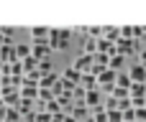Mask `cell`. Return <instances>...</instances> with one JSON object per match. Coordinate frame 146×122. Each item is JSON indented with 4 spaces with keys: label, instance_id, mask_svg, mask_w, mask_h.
<instances>
[{
    "label": "cell",
    "instance_id": "cell-17",
    "mask_svg": "<svg viewBox=\"0 0 146 122\" xmlns=\"http://www.w3.org/2000/svg\"><path fill=\"white\" fill-rule=\"evenodd\" d=\"M28 56H31V43H15V59L23 61Z\"/></svg>",
    "mask_w": 146,
    "mask_h": 122
},
{
    "label": "cell",
    "instance_id": "cell-8",
    "mask_svg": "<svg viewBox=\"0 0 146 122\" xmlns=\"http://www.w3.org/2000/svg\"><path fill=\"white\" fill-rule=\"evenodd\" d=\"M62 79H64L67 84H74V87H80V79H82V74H80L77 69H72V66H67V69L62 71Z\"/></svg>",
    "mask_w": 146,
    "mask_h": 122
},
{
    "label": "cell",
    "instance_id": "cell-26",
    "mask_svg": "<svg viewBox=\"0 0 146 122\" xmlns=\"http://www.w3.org/2000/svg\"><path fill=\"white\" fill-rule=\"evenodd\" d=\"M139 64H141V66H144V69H146V48H144V51H141V53H139Z\"/></svg>",
    "mask_w": 146,
    "mask_h": 122
},
{
    "label": "cell",
    "instance_id": "cell-13",
    "mask_svg": "<svg viewBox=\"0 0 146 122\" xmlns=\"http://www.w3.org/2000/svg\"><path fill=\"white\" fill-rule=\"evenodd\" d=\"M80 87H82L85 92H92V89H98V76H95V74H82V79H80Z\"/></svg>",
    "mask_w": 146,
    "mask_h": 122
},
{
    "label": "cell",
    "instance_id": "cell-22",
    "mask_svg": "<svg viewBox=\"0 0 146 122\" xmlns=\"http://www.w3.org/2000/svg\"><path fill=\"white\" fill-rule=\"evenodd\" d=\"M36 71H38L41 76H46V74H51V71H54V69H51V61H49V59H44V61H38V69H36Z\"/></svg>",
    "mask_w": 146,
    "mask_h": 122
},
{
    "label": "cell",
    "instance_id": "cell-18",
    "mask_svg": "<svg viewBox=\"0 0 146 122\" xmlns=\"http://www.w3.org/2000/svg\"><path fill=\"white\" fill-rule=\"evenodd\" d=\"M21 99L36 102V99H38V87H21Z\"/></svg>",
    "mask_w": 146,
    "mask_h": 122
},
{
    "label": "cell",
    "instance_id": "cell-19",
    "mask_svg": "<svg viewBox=\"0 0 146 122\" xmlns=\"http://www.w3.org/2000/svg\"><path fill=\"white\" fill-rule=\"evenodd\" d=\"M90 122H108V112H105V107L92 110V112H90Z\"/></svg>",
    "mask_w": 146,
    "mask_h": 122
},
{
    "label": "cell",
    "instance_id": "cell-9",
    "mask_svg": "<svg viewBox=\"0 0 146 122\" xmlns=\"http://www.w3.org/2000/svg\"><path fill=\"white\" fill-rule=\"evenodd\" d=\"M59 74L56 71H51V74H46V76H41V82H38V89H54L56 84H59Z\"/></svg>",
    "mask_w": 146,
    "mask_h": 122
},
{
    "label": "cell",
    "instance_id": "cell-11",
    "mask_svg": "<svg viewBox=\"0 0 146 122\" xmlns=\"http://www.w3.org/2000/svg\"><path fill=\"white\" fill-rule=\"evenodd\" d=\"M103 38L110 41V43H115V41L121 38V28H118V25H103Z\"/></svg>",
    "mask_w": 146,
    "mask_h": 122
},
{
    "label": "cell",
    "instance_id": "cell-7",
    "mask_svg": "<svg viewBox=\"0 0 146 122\" xmlns=\"http://www.w3.org/2000/svg\"><path fill=\"white\" fill-rule=\"evenodd\" d=\"M126 56H121V53H115V56H110V61H108V69L110 71H115V74H121V71H126L128 66H126Z\"/></svg>",
    "mask_w": 146,
    "mask_h": 122
},
{
    "label": "cell",
    "instance_id": "cell-5",
    "mask_svg": "<svg viewBox=\"0 0 146 122\" xmlns=\"http://www.w3.org/2000/svg\"><path fill=\"white\" fill-rule=\"evenodd\" d=\"M31 56H36L38 61L49 59V56H51V48H49V41H36V43H31Z\"/></svg>",
    "mask_w": 146,
    "mask_h": 122
},
{
    "label": "cell",
    "instance_id": "cell-20",
    "mask_svg": "<svg viewBox=\"0 0 146 122\" xmlns=\"http://www.w3.org/2000/svg\"><path fill=\"white\" fill-rule=\"evenodd\" d=\"M115 87H121V89H131V76H128V71H121V74H118Z\"/></svg>",
    "mask_w": 146,
    "mask_h": 122
},
{
    "label": "cell",
    "instance_id": "cell-2",
    "mask_svg": "<svg viewBox=\"0 0 146 122\" xmlns=\"http://www.w3.org/2000/svg\"><path fill=\"white\" fill-rule=\"evenodd\" d=\"M115 79H118V74H115V71H110V69H105V71L98 76V89L110 94V89L115 87Z\"/></svg>",
    "mask_w": 146,
    "mask_h": 122
},
{
    "label": "cell",
    "instance_id": "cell-6",
    "mask_svg": "<svg viewBox=\"0 0 146 122\" xmlns=\"http://www.w3.org/2000/svg\"><path fill=\"white\" fill-rule=\"evenodd\" d=\"M92 64H95V59H92V56H85V53H80V56L72 61V69H77L80 74H90Z\"/></svg>",
    "mask_w": 146,
    "mask_h": 122
},
{
    "label": "cell",
    "instance_id": "cell-21",
    "mask_svg": "<svg viewBox=\"0 0 146 122\" xmlns=\"http://www.w3.org/2000/svg\"><path fill=\"white\" fill-rule=\"evenodd\" d=\"M3 120H5V122H18V120H21L18 107H8V110H5V115H3Z\"/></svg>",
    "mask_w": 146,
    "mask_h": 122
},
{
    "label": "cell",
    "instance_id": "cell-23",
    "mask_svg": "<svg viewBox=\"0 0 146 122\" xmlns=\"http://www.w3.org/2000/svg\"><path fill=\"white\" fill-rule=\"evenodd\" d=\"M108 112V122H123V112L115 107V110H105Z\"/></svg>",
    "mask_w": 146,
    "mask_h": 122
},
{
    "label": "cell",
    "instance_id": "cell-24",
    "mask_svg": "<svg viewBox=\"0 0 146 122\" xmlns=\"http://www.w3.org/2000/svg\"><path fill=\"white\" fill-rule=\"evenodd\" d=\"M28 122H51V115L49 112H33V117Z\"/></svg>",
    "mask_w": 146,
    "mask_h": 122
},
{
    "label": "cell",
    "instance_id": "cell-12",
    "mask_svg": "<svg viewBox=\"0 0 146 122\" xmlns=\"http://www.w3.org/2000/svg\"><path fill=\"white\" fill-rule=\"evenodd\" d=\"M82 53H85V56H95V53H98V41L90 38V36H85V38H82Z\"/></svg>",
    "mask_w": 146,
    "mask_h": 122
},
{
    "label": "cell",
    "instance_id": "cell-16",
    "mask_svg": "<svg viewBox=\"0 0 146 122\" xmlns=\"http://www.w3.org/2000/svg\"><path fill=\"white\" fill-rule=\"evenodd\" d=\"M21 64H23V76H26V74H33V71L38 69V59H36V56H28V59H23Z\"/></svg>",
    "mask_w": 146,
    "mask_h": 122
},
{
    "label": "cell",
    "instance_id": "cell-4",
    "mask_svg": "<svg viewBox=\"0 0 146 122\" xmlns=\"http://www.w3.org/2000/svg\"><path fill=\"white\" fill-rule=\"evenodd\" d=\"M128 76H131V84H146V69L136 61V64H128Z\"/></svg>",
    "mask_w": 146,
    "mask_h": 122
},
{
    "label": "cell",
    "instance_id": "cell-14",
    "mask_svg": "<svg viewBox=\"0 0 146 122\" xmlns=\"http://www.w3.org/2000/svg\"><path fill=\"white\" fill-rule=\"evenodd\" d=\"M98 53H105V56H115V43H110V41L100 38V41H98Z\"/></svg>",
    "mask_w": 146,
    "mask_h": 122
},
{
    "label": "cell",
    "instance_id": "cell-10",
    "mask_svg": "<svg viewBox=\"0 0 146 122\" xmlns=\"http://www.w3.org/2000/svg\"><path fill=\"white\" fill-rule=\"evenodd\" d=\"M49 31H51V28L33 25V28H31V43H36V41H49Z\"/></svg>",
    "mask_w": 146,
    "mask_h": 122
},
{
    "label": "cell",
    "instance_id": "cell-15",
    "mask_svg": "<svg viewBox=\"0 0 146 122\" xmlns=\"http://www.w3.org/2000/svg\"><path fill=\"white\" fill-rule=\"evenodd\" d=\"M128 97L131 99H146V84H131Z\"/></svg>",
    "mask_w": 146,
    "mask_h": 122
},
{
    "label": "cell",
    "instance_id": "cell-3",
    "mask_svg": "<svg viewBox=\"0 0 146 122\" xmlns=\"http://www.w3.org/2000/svg\"><path fill=\"white\" fill-rule=\"evenodd\" d=\"M103 104H105V99H103V92H100V89H92V92L85 94V107H87L90 112H92V110H100Z\"/></svg>",
    "mask_w": 146,
    "mask_h": 122
},
{
    "label": "cell",
    "instance_id": "cell-27",
    "mask_svg": "<svg viewBox=\"0 0 146 122\" xmlns=\"http://www.w3.org/2000/svg\"><path fill=\"white\" fill-rule=\"evenodd\" d=\"M5 43H8V41H5V38H3V33H0V48H3Z\"/></svg>",
    "mask_w": 146,
    "mask_h": 122
},
{
    "label": "cell",
    "instance_id": "cell-1",
    "mask_svg": "<svg viewBox=\"0 0 146 122\" xmlns=\"http://www.w3.org/2000/svg\"><path fill=\"white\" fill-rule=\"evenodd\" d=\"M69 38H72V31H67V28H51L49 31V48L51 51H67L69 48Z\"/></svg>",
    "mask_w": 146,
    "mask_h": 122
},
{
    "label": "cell",
    "instance_id": "cell-25",
    "mask_svg": "<svg viewBox=\"0 0 146 122\" xmlns=\"http://www.w3.org/2000/svg\"><path fill=\"white\" fill-rule=\"evenodd\" d=\"M136 122H146V107H139L136 110Z\"/></svg>",
    "mask_w": 146,
    "mask_h": 122
}]
</instances>
